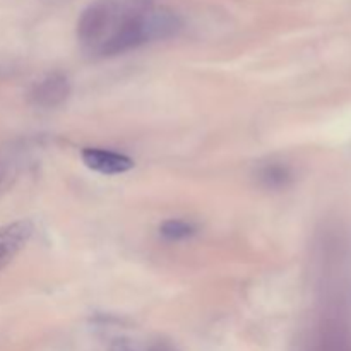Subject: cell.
<instances>
[{
	"instance_id": "6da1fadb",
	"label": "cell",
	"mask_w": 351,
	"mask_h": 351,
	"mask_svg": "<svg viewBox=\"0 0 351 351\" xmlns=\"http://www.w3.org/2000/svg\"><path fill=\"white\" fill-rule=\"evenodd\" d=\"M71 95V81L62 72H51L36 81L29 91V99L40 108H55Z\"/></svg>"
},
{
	"instance_id": "7a4b0ae2",
	"label": "cell",
	"mask_w": 351,
	"mask_h": 351,
	"mask_svg": "<svg viewBox=\"0 0 351 351\" xmlns=\"http://www.w3.org/2000/svg\"><path fill=\"white\" fill-rule=\"evenodd\" d=\"M33 232L34 226L29 219H17L0 226V271L26 247Z\"/></svg>"
},
{
	"instance_id": "52a82bcc",
	"label": "cell",
	"mask_w": 351,
	"mask_h": 351,
	"mask_svg": "<svg viewBox=\"0 0 351 351\" xmlns=\"http://www.w3.org/2000/svg\"><path fill=\"white\" fill-rule=\"evenodd\" d=\"M115 351H132V350H129V348H117Z\"/></svg>"
},
{
	"instance_id": "5b68a950",
	"label": "cell",
	"mask_w": 351,
	"mask_h": 351,
	"mask_svg": "<svg viewBox=\"0 0 351 351\" xmlns=\"http://www.w3.org/2000/svg\"><path fill=\"white\" fill-rule=\"evenodd\" d=\"M261 178L269 187H280V185H285L290 180V171H288L287 167H281V165H267L261 171Z\"/></svg>"
},
{
	"instance_id": "8992f818",
	"label": "cell",
	"mask_w": 351,
	"mask_h": 351,
	"mask_svg": "<svg viewBox=\"0 0 351 351\" xmlns=\"http://www.w3.org/2000/svg\"><path fill=\"white\" fill-rule=\"evenodd\" d=\"M5 177H7V167H5V163H2V161H0V187H2Z\"/></svg>"
},
{
	"instance_id": "3957f363",
	"label": "cell",
	"mask_w": 351,
	"mask_h": 351,
	"mask_svg": "<svg viewBox=\"0 0 351 351\" xmlns=\"http://www.w3.org/2000/svg\"><path fill=\"white\" fill-rule=\"evenodd\" d=\"M86 167L101 175H120L132 170L134 161L127 154L103 147H84L81 153Z\"/></svg>"
},
{
	"instance_id": "277c9868",
	"label": "cell",
	"mask_w": 351,
	"mask_h": 351,
	"mask_svg": "<svg viewBox=\"0 0 351 351\" xmlns=\"http://www.w3.org/2000/svg\"><path fill=\"white\" fill-rule=\"evenodd\" d=\"M160 233L163 239L170 240V242H180V240L191 239L195 233L194 223L185 221V219H167L163 225L160 226Z\"/></svg>"
}]
</instances>
